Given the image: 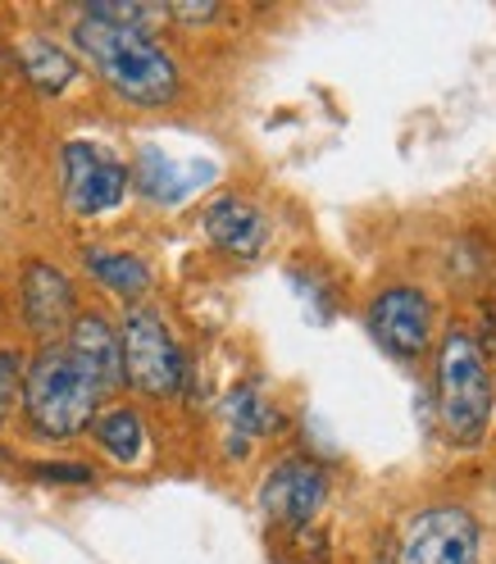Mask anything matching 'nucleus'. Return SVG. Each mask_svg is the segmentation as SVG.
<instances>
[{
  "instance_id": "obj_1",
  "label": "nucleus",
  "mask_w": 496,
  "mask_h": 564,
  "mask_svg": "<svg viewBox=\"0 0 496 564\" xmlns=\"http://www.w3.org/2000/svg\"><path fill=\"white\" fill-rule=\"evenodd\" d=\"M74 46L87 55L100 83L115 87L132 105H169L179 96V64L147 32L83 14L74 28Z\"/></svg>"
},
{
  "instance_id": "obj_2",
  "label": "nucleus",
  "mask_w": 496,
  "mask_h": 564,
  "mask_svg": "<svg viewBox=\"0 0 496 564\" xmlns=\"http://www.w3.org/2000/svg\"><path fill=\"white\" fill-rule=\"evenodd\" d=\"M32 433L42 437H78L91 429V419L100 414V387L83 373V365L68 356L64 341L42 346L37 356L23 365V397H19Z\"/></svg>"
},
{
  "instance_id": "obj_3",
  "label": "nucleus",
  "mask_w": 496,
  "mask_h": 564,
  "mask_svg": "<svg viewBox=\"0 0 496 564\" xmlns=\"http://www.w3.org/2000/svg\"><path fill=\"white\" fill-rule=\"evenodd\" d=\"M438 419H442V433L451 446H478L492 429V414H496V382L487 369L483 346L451 328L438 346Z\"/></svg>"
},
{
  "instance_id": "obj_4",
  "label": "nucleus",
  "mask_w": 496,
  "mask_h": 564,
  "mask_svg": "<svg viewBox=\"0 0 496 564\" xmlns=\"http://www.w3.org/2000/svg\"><path fill=\"white\" fill-rule=\"evenodd\" d=\"M119 346H123V382L137 387L141 397H179L183 378H187V360L179 341H173L169 324L160 319V310L151 305H132L123 314L119 328Z\"/></svg>"
},
{
  "instance_id": "obj_5",
  "label": "nucleus",
  "mask_w": 496,
  "mask_h": 564,
  "mask_svg": "<svg viewBox=\"0 0 496 564\" xmlns=\"http://www.w3.org/2000/svg\"><path fill=\"white\" fill-rule=\"evenodd\" d=\"M60 178H64V205L78 219L119 209L128 196V169L115 155H105L96 141H68L60 151Z\"/></svg>"
},
{
  "instance_id": "obj_6",
  "label": "nucleus",
  "mask_w": 496,
  "mask_h": 564,
  "mask_svg": "<svg viewBox=\"0 0 496 564\" xmlns=\"http://www.w3.org/2000/svg\"><path fill=\"white\" fill-rule=\"evenodd\" d=\"M478 519L465 506H429L406 528L401 564H478Z\"/></svg>"
},
{
  "instance_id": "obj_7",
  "label": "nucleus",
  "mask_w": 496,
  "mask_h": 564,
  "mask_svg": "<svg viewBox=\"0 0 496 564\" xmlns=\"http://www.w3.org/2000/svg\"><path fill=\"white\" fill-rule=\"evenodd\" d=\"M328 501V474L310 455H282L260 482V510L278 528H305Z\"/></svg>"
},
{
  "instance_id": "obj_8",
  "label": "nucleus",
  "mask_w": 496,
  "mask_h": 564,
  "mask_svg": "<svg viewBox=\"0 0 496 564\" xmlns=\"http://www.w3.org/2000/svg\"><path fill=\"white\" fill-rule=\"evenodd\" d=\"M365 324L387 356L419 360L433 341V305L419 288H387L369 301Z\"/></svg>"
},
{
  "instance_id": "obj_9",
  "label": "nucleus",
  "mask_w": 496,
  "mask_h": 564,
  "mask_svg": "<svg viewBox=\"0 0 496 564\" xmlns=\"http://www.w3.org/2000/svg\"><path fill=\"white\" fill-rule=\"evenodd\" d=\"M19 301H23V324L37 333L46 346H55V337H64L68 324L78 319V292H74V282H68L64 269H55L46 260H32L23 269Z\"/></svg>"
},
{
  "instance_id": "obj_10",
  "label": "nucleus",
  "mask_w": 496,
  "mask_h": 564,
  "mask_svg": "<svg viewBox=\"0 0 496 564\" xmlns=\"http://www.w3.org/2000/svg\"><path fill=\"white\" fill-rule=\"evenodd\" d=\"M64 350L83 365V373L105 392H119L123 387V346H119V328L105 319V314H78L64 333Z\"/></svg>"
},
{
  "instance_id": "obj_11",
  "label": "nucleus",
  "mask_w": 496,
  "mask_h": 564,
  "mask_svg": "<svg viewBox=\"0 0 496 564\" xmlns=\"http://www.w3.org/2000/svg\"><path fill=\"white\" fill-rule=\"evenodd\" d=\"M205 237L233 260H256L269 246V219L241 196H219L205 209Z\"/></svg>"
},
{
  "instance_id": "obj_12",
  "label": "nucleus",
  "mask_w": 496,
  "mask_h": 564,
  "mask_svg": "<svg viewBox=\"0 0 496 564\" xmlns=\"http://www.w3.org/2000/svg\"><path fill=\"white\" fill-rule=\"evenodd\" d=\"M224 429H228V451L246 455L269 429H278V410L265 401V392L256 382H241L224 401Z\"/></svg>"
},
{
  "instance_id": "obj_13",
  "label": "nucleus",
  "mask_w": 496,
  "mask_h": 564,
  "mask_svg": "<svg viewBox=\"0 0 496 564\" xmlns=\"http://www.w3.org/2000/svg\"><path fill=\"white\" fill-rule=\"evenodd\" d=\"M83 264H87V273L100 282V288H110L123 301H141L151 292V282H155L147 260L128 256V251H100V246H91V251L83 256Z\"/></svg>"
},
{
  "instance_id": "obj_14",
  "label": "nucleus",
  "mask_w": 496,
  "mask_h": 564,
  "mask_svg": "<svg viewBox=\"0 0 496 564\" xmlns=\"http://www.w3.org/2000/svg\"><path fill=\"white\" fill-rule=\"evenodd\" d=\"M19 68H23V78L37 87L42 96H60L68 83L78 78L74 55L60 51V46L46 42V37H28V42H19Z\"/></svg>"
},
{
  "instance_id": "obj_15",
  "label": "nucleus",
  "mask_w": 496,
  "mask_h": 564,
  "mask_svg": "<svg viewBox=\"0 0 496 564\" xmlns=\"http://www.w3.org/2000/svg\"><path fill=\"white\" fill-rule=\"evenodd\" d=\"M91 437H96V446L110 455V460H119V465H132L137 455H141V446H147V429H141V419H137L128 405H115V410L96 414V419H91Z\"/></svg>"
},
{
  "instance_id": "obj_16",
  "label": "nucleus",
  "mask_w": 496,
  "mask_h": 564,
  "mask_svg": "<svg viewBox=\"0 0 496 564\" xmlns=\"http://www.w3.org/2000/svg\"><path fill=\"white\" fill-rule=\"evenodd\" d=\"M128 183H137L147 196H155V200H179V196H187L196 183H192V173L187 169H179L169 155H160L155 147H147L137 155V169L128 173Z\"/></svg>"
},
{
  "instance_id": "obj_17",
  "label": "nucleus",
  "mask_w": 496,
  "mask_h": 564,
  "mask_svg": "<svg viewBox=\"0 0 496 564\" xmlns=\"http://www.w3.org/2000/svg\"><path fill=\"white\" fill-rule=\"evenodd\" d=\"M91 19H105V23H119V28H132V32H151L160 23H169V6H132V0H100V6H87Z\"/></svg>"
},
{
  "instance_id": "obj_18",
  "label": "nucleus",
  "mask_w": 496,
  "mask_h": 564,
  "mask_svg": "<svg viewBox=\"0 0 496 564\" xmlns=\"http://www.w3.org/2000/svg\"><path fill=\"white\" fill-rule=\"evenodd\" d=\"M23 397V356L0 350V419H6Z\"/></svg>"
},
{
  "instance_id": "obj_19",
  "label": "nucleus",
  "mask_w": 496,
  "mask_h": 564,
  "mask_svg": "<svg viewBox=\"0 0 496 564\" xmlns=\"http://www.w3.org/2000/svg\"><path fill=\"white\" fill-rule=\"evenodd\" d=\"M32 474H37L42 482H91L87 465H37Z\"/></svg>"
},
{
  "instance_id": "obj_20",
  "label": "nucleus",
  "mask_w": 496,
  "mask_h": 564,
  "mask_svg": "<svg viewBox=\"0 0 496 564\" xmlns=\"http://www.w3.org/2000/svg\"><path fill=\"white\" fill-rule=\"evenodd\" d=\"M169 19H179V23H209V19H219V6H169Z\"/></svg>"
}]
</instances>
